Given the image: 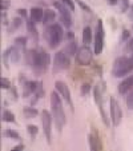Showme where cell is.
Segmentation results:
<instances>
[{"instance_id": "6da1fadb", "label": "cell", "mask_w": 133, "mask_h": 151, "mask_svg": "<svg viewBox=\"0 0 133 151\" xmlns=\"http://www.w3.org/2000/svg\"><path fill=\"white\" fill-rule=\"evenodd\" d=\"M61 99L63 98L57 91L51 92V112L53 116V123L56 124V128L59 131H61L64 124L67 123V115H65Z\"/></svg>"}, {"instance_id": "7a4b0ae2", "label": "cell", "mask_w": 133, "mask_h": 151, "mask_svg": "<svg viewBox=\"0 0 133 151\" xmlns=\"http://www.w3.org/2000/svg\"><path fill=\"white\" fill-rule=\"evenodd\" d=\"M43 37L47 42L51 50H55L60 46L63 37H64V29L63 26L59 23H52L49 26H46L43 31Z\"/></svg>"}, {"instance_id": "3957f363", "label": "cell", "mask_w": 133, "mask_h": 151, "mask_svg": "<svg viewBox=\"0 0 133 151\" xmlns=\"http://www.w3.org/2000/svg\"><path fill=\"white\" fill-rule=\"evenodd\" d=\"M133 71V59L128 56H119L113 62L112 75L115 78H124Z\"/></svg>"}, {"instance_id": "277c9868", "label": "cell", "mask_w": 133, "mask_h": 151, "mask_svg": "<svg viewBox=\"0 0 133 151\" xmlns=\"http://www.w3.org/2000/svg\"><path fill=\"white\" fill-rule=\"evenodd\" d=\"M49 64H51V58H49L48 52H47L46 50L39 48L37 50L36 59H35L31 70L33 71V74L36 75V76H41V75H44L47 72Z\"/></svg>"}, {"instance_id": "5b68a950", "label": "cell", "mask_w": 133, "mask_h": 151, "mask_svg": "<svg viewBox=\"0 0 133 151\" xmlns=\"http://www.w3.org/2000/svg\"><path fill=\"white\" fill-rule=\"evenodd\" d=\"M71 67V58L65 54L64 51H59L53 56V64H52V71L53 74L61 71H67Z\"/></svg>"}, {"instance_id": "8992f818", "label": "cell", "mask_w": 133, "mask_h": 151, "mask_svg": "<svg viewBox=\"0 0 133 151\" xmlns=\"http://www.w3.org/2000/svg\"><path fill=\"white\" fill-rule=\"evenodd\" d=\"M41 126H43V132H44V137L47 139V143L51 145L52 142V124H53V116H52V112H49L48 110H43L41 114Z\"/></svg>"}, {"instance_id": "52a82bcc", "label": "cell", "mask_w": 133, "mask_h": 151, "mask_svg": "<svg viewBox=\"0 0 133 151\" xmlns=\"http://www.w3.org/2000/svg\"><path fill=\"white\" fill-rule=\"evenodd\" d=\"M53 7L60 14L59 20H60V23H61V26L65 27V28H71V26H72V11L71 9L67 8L60 0L53 1Z\"/></svg>"}, {"instance_id": "ba28073f", "label": "cell", "mask_w": 133, "mask_h": 151, "mask_svg": "<svg viewBox=\"0 0 133 151\" xmlns=\"http://www.w3.org/2000/svg\"><path fill=\"white\" fill-rule=\"evenodd\" d=\"M104 50V23L102 20H97V26L95 29V40H93V52L95 55H100Z\"/></svg>"}, {"instance_id": "9c48e42d", "label": "cell", "mask_w": 133, "mask_h": 151, "mask_svg": "<svg viewBox=\"0 0 133 151\" xmlns=\"http://www.w3.org/2000/svg\"><path fill=\"white\" fill-rule=\"evenodd\" d=\"M93 54L95 52L89 48V46H83L77 50L76 55H75V59H76V63L79 66L87 67L89 66L93 60Z\"/></svg>"}, {"instance_id": "30bf717a", "label": "cell", "mask_w": 133, "mask_h": 151, "mask_svg": "<svg viewBox=\"0 0 133 151\" xmlns=\"http://www.w3.org/2000/svg\"><path fill=\"white\" fill-rule=\"evenodd\" d=\"M102 95H104V91L101 90L100 84L95 86L93 87V99H95V102H96L97 107H99V112H100V116H101L102 123H104L107 127H109L110 122H109V118L107 116V114H105V111H104V106H102Z\"/></svg>"}, {"instance_id": "8fae6325", "label": "cell", "mask_w": 133, "mask_h": 151, "mask_svg": "<svg viewBox=\"0 0 133 151\" xmlns=\"http://www.w3.org/2000/svg\"><path fill=\"white\" fill-rule=\"evenodd\" d=\"M109 116H110V122H112V124L115 127L120 126L122 119V110L120 107V103L113 96L109 99Z\"/></svg>"}, {"instance_id": "7c38bea8", "label": "cell", "mask_w": 133, "mask_h": 151, "mask_svg": "<svg viewBox=\"0 0 133 151\" xmlns=\"http://www.w3.org/2000/svg\"><path fill=\"white\" fill-rule=\"evenodd\" d=\"M55 90L59 92L60 96H61L65 102L68 103L71 110L73 111V102H72V99H71V91H69L68 84L65 82H63V80H56V82H55Z\"/></svg>"}, {"instance_id": "4fadbf2b", "label": "cell", "mask_w": 133, "mask_h": 151, "mask_svg": "<svg viewBox=\"0 0 133 151\" xmlns=\"http://www.w3.org/2000/svg\"><path fill=\"white\" fill-rule=\"evenodd\" d=\"M93 131L88 135V143H89V148L92 151H101L102 150V143L100 140V137L97 134L96 128H92Z\"/></svg>"}, {"instance_id": "5bb4252c", "label": "cell", "mask_w": 133, "mask_h": 151, "mask_svg": "<svg viewBox=\"0 0 133 151\" xmlns=\"http://www.w3.org/2000/svg\"><path fill=\"white\" fill-rule=\"evenodd\" d=\"M40 80H26L23 83V92H21V96L23 98H31L35 94V91L37 90V86H39Z\"/></svg>"}, {"instance_id": "9a60e30c", "label": "cell", "mask_w": 133, "mask_h": 151, "mask_svg": "<svg viewBox=\"0 0 133 151\" xmlns=\"http://www.w3.org/2000/svg\"><path fill=\"white\" fill-rule=\"evenodd\" d=\"M26 26H27V31L29 34V39L33 42L35 46H37L39 44V31L36 28V23H33L31 19H27Z\"/></svg>"}, {"instance_id": "2e32d148", "label": "cell", "mask_w": 133, "mask_h": 151, "mask_svg": "<svg viewBox=\"0 0 133 151\" xmlns=\"http://www.w3.org/2000/svg\"><path fill=\"white\" fill-rule=\"evenodd\" d=\"M132 90H133V75L125 78L119 84V87H117V91H119L120 95H125V94H128V92H130Z\"/></svg>"}, {"instance_id": "e0dca14e", "label": "cell", "mask_w": 133, "mask_h": 151, "mask_svg": "<svg viewBox=\"0 0 133 151\" xmlns=\"http://www.w3.org/2000/svg\"><path fill=\"white\" fill-rule=\"evenodd\" d=\"M43 17H44V9H41L40 7H32L29 9V19L33 23H43Z\"/></svg>"}, {"instance_id": "ac0fdd59", "label": "cell", "mask_w": 133, "mask_h": 151, "mask_svg": "<svg viewBox=\"0 0 133 151\" xmlns=\"http://www.w3.org/2000/svg\"><path fill=\"white\" fill-rule=\"evenodd\" d=\"M8 51H9V62L14 63V64L19 63V60L21 59V51L23 50H20L19 47H16L14 44V46L8 47Z\"/></svg>"}, {"instance_id": "d6986e66", "label": "cell", "mask_w": 133, "mask_h": 151, "mask_svg": "<svg viewBox=\"0 0 133 151\" xmlns=\"http://www.w3.org/2000/svg\"><path fill=\"white\" fill-rule=\"evenodd\" d=\"M21 24H23V17H20V16L14 17V19L11 20V23L7 26V32H8V34H15L16 31H19Z\"/></svg>"}, {"instance_id": "ffe728a7", "label": "cell", "mask_w": 133, "mask_h": 151, "mask_svg": "<svg viewBox=\"0 0 133 151\" xmlns=\"http://www.w3.org/2000/svg\"><path fill=\"white\" fill-rule=\"evenodd\" d=\"M81 40H83V44H84V46H89L92 43V40H93V32H92V28L89 26L84 27V29H83Z\"/></svg>"}, {"instance_id": "44dd1931", "label": "cell", "mask_w": 133, "mask_h": 151, "mask_svg": "<svg viewBox=\"0 0 133 151\" xmlns=\"http://www.w3.org/2000/svg\"><path fill=\"white\" fill-rule=\"evenodd\" d=\"M55 19H56V12L53 9H51V8L44 9V17H43V24L44 26L52 24L55 22Z\"/></svg>"}, {"instance_id": "7402d4cb", "label": "cell", "mask_w": 133, "mask_h": 151, "mask_svg": "<svg viewBox=\"0 0 133 151\" xmlns=\"http://www.w3.org/2000/svg\"><path fill=\"white\" fill-rule=\"evenodd\" d=\"M36 55H37V50L36 48H29V50H26V51H24V59H26L27 66L32 67L35 59H36Z\"/></svg>"}, {"instance_id": "603a6c76", "label": "cell", "mask_w": 133, "mask_h": 151, "mask_svg": "<svg viewBox=\"0 0 133 151\" xmlns=\"http://www.w3.org/2000/svg\"><path fill=\"white\" fill-rule=\"evenodd\" d=\"M63 51L68 55L69 58L73 56V55H76V52H77V43L75 42V39L73 40H68V43L65 44V47H64V50H63Z\"/></svg>"}, {"instance_id": "cb8c5ba5", "label": "cell", "mask_w": 133, "mask_h": 151, "mask_svg": "<svg viewBox=\"0 0 133 151\" xmlns=\"http://www.w3.org/2000/svg\"><path fill=\"white\" fill-rule=\"evenodd\" d=\"M44 96V88H43V82L40 80L39 86H37V90L35 91V94L32 95V100H31V104H36V102H39L41 98Z\"/></svg>"}, {"instance_id": "d4e9b609", "label": "cell", "mask_w": 133, "mask_h": 151, "mask_svg": "<svg viewBox=\"0 0 133 151\" xmlns=\"http://www.w3.org/2000/svg\"><path fill=\"white\" fill-rule=\"evenodd\" d=\"M23 115L27 119H33V118H36L39 115V111L35 107H32V106H27V107L23 109Z\"/></svg>"}, {"instance_id": "484cf974", "label": "cell", "mask_w": 133, "mask_h": 151, "mask_svg": "<svg viewBox=\"0 0 133 151\" xmlns=\"http://www.w3.org/2000/svg\"><path fill=\"white\" fill-rule=\"evenodd\" d=\"M27 43H28V37L27 36H17L14 39V44L16 47H19L20 50H23V52L26 51V47H27Z\"/></svg>"}, {"instance_id": "4316f807", "label": "cell", "mask_w": 133, "mask_h": 151, "mask_svg": "<svg viewBox=\"0 0 133 151\" xmlns=\"http://www.w3.org/2000/svg\"><path fill=\"white\" fill-rule=\"evenodd\" d=\"M1 119H3V122H8V123H15L16 122V118H15V114L12 111H9V110H4L3 114H1Z\"/></svg>"}, {"instance_id": "83f0119b", "label": "cell", "mask_w": 133, "mask_h": 151, "mask_svg": "<svg viewBox=\"0 0 133 151\" xmlns=\"http://www.w3.org/2000/svg\"><path fill=\"white\" fill-rule=\"evenodd\" d=\"M6 134H7V137L11 138V139L17 140V142H21V137H20V134L16 131V130H12V128H8V130L6 131Z\"/></svg>"}, {"instance_id": "f1b7e54d", "label": "cell", "mask_w": 133, "mask_h": 151, "mask_svg": "<svg viewBox=\"0 0 133 151\" xmlns=\"http://www.w3.org/2000/svg\"><path fill=\"white\" fill-rule=\"evenodd\" d=\"M27 131H28V134L31 135L32 139H35L36 135H37V132H39V127L35 126V124H28L27 126Z\"/></svg>"}, {"instance_id": "f546056e", "label": "cell", "mask_w": 133, "mask_h": 151, "mask_svg": "<svg viewBox=\"0 0 133 151\" xmlns=\"http://www.w3.org/2000/svg\"><path fill=\"white\" fill-rule=\"evenodd\" d=\"M125 103H127V107L129 110H133V90L127 94V98H125Z\"/></svg>"}, {"instance_id": "4dcf8cb0", "label": "cell", "mask_w": 133, "mask_h": 151, "mask_svg": "<svg viewBox=\"0 0 133 151\" xmlns=\"http://www.w3.org/2000/svg\"><path fill=\"white\" fill-rule=\"evenodd\" d=\"M91 90H92V86L88 84V83H84V84L81 86V88H80V92H81L83 96H87V95L91 92Z\"/></svg>"}, {"instance_id": "1f68e13d", "label": "cell", "mask_w": 133, "mask_h": 151, "mask_svg": "<svg viewBox=\"0 0 133 151\" xmlns=\"http://www.w3.org/2000/svg\"><path fill=\"white\" fill-rule=\"evenodd\" d=\"M120 4H121V7H120V12H121V14H125V12L130 8L129 0H120Z\"/></svg>"}, {"instance_id": "d6a6232c", "label": "cell", "mask_w": 133, "mask_h": 151, "mask_svg": "<svg viewBox=\"0 0 133 151\" xmlns=\"http://www.w3.org/2000/svg\"><path fill=\"white\" fill-rule=\"evenodd\" d=\"M12 86H11V82H9L8 78L6 76H1V88L3 90H9Z\"/></svg>"}, {"instance_id": "836d02e7", "label": "cell", "mask_w": 133, "mask_h": 151, "mask_svg": "<svg viewBox=\"0 0 133 151\" xmlns=\"http://www.w3.org/2000/svg\"><path fill=\"white\" fill-rule=\"evenodd\" d=\"M67 8H69L72 12H75V0H60Z\"/></svg>"}, {"instance_id": "e575fe53", "label": "cell", "mask_w": 133, "mask_h": 151, "mask_svg": "<svg viewBox=\"0 0 133 151\" xmlns=\"http://www.w3.org/2000/svg\"><path fill=\"white\" fill-rule=\"evenodd\" d=\"M77 4H79V7L83 9V11H85V12H92V9H91V7L89 6H87V4L83 1V0H75Z\"/></svg>"}, {"instance_id": "d590c367", "label": "cell", "mask_w": 133, "mask_h": 151, "mask_svg": "<svg viewBox=\"0 0 133 151\" xmlns=\"http://www.w3.org/2000/svg\"><path fill=\"white\" fill-rule=\"evenodd\" d=\"M3 62H4L6 68H8V62H9V51H8V48L4 50V52H3Z\"/></svg>"}, {"instance_id": "8d00e7d4", "label": "cell", "mask_w": 133, "mask_h": 151, "mask_svg": "<svg viewBox=\"0 0 133 151\" xmlns=\"http://www.w3.org/2000/svg\"><path fill=\"white\" fill-rule=\"evenodd\" d=\"M0 7H1V11H7L11 7V1L9 0H0Z\"/></svg>"}, {"instance_id": "74e56055", "label": "cell", "mask_w": 133, "mask_h": 151, "mask_svg": "<svg viewBox=\"0 0 133 151\" xmlns=\"http://www.w3.org/2000/svg\"><path fill=\"white\" fill-rule=\"evenodd\" d=\"M17 15H19L20 17H23V19H27V15H28V11H27L26 8H17L16 9Z\"/></svg>"}, {"instance_id": "f35d334b", "label": "cell", "mask_w": 133, "mask_h": 151, "mask_svg": "<svg viewBox=\"0 0 133 151\" xmlns=\"http://www.w3.org/2000/svg\"><path fill=\"white\" fill-rule=\"evenodd\" d=\"M130 37V32L128 29H122V34H121V40L125 42V40H129Z\"/></svg>"}, {"instance_id": "ab89813d", "label": "cell", "mask_w": 133, "mask_h": 151, "mask_svg": "<svg viewBox=\"0 0 133 151\" xmlns=\"http://www.w3.org/2000/svg\"><path fill=\"white\" fill-rule=\"evenodd\" d=\"M1 24L3 26H8V19H7V12L6 11H1Z\"/></svg>"}, {"instance_id": "60d3db41", "label": "cell", "mask_w": 133, "mask_h": 151, "mask_svg": "<svg viewBox=\"0 0 133 151\" xmlns=\"http://www.w3.org/2000/svg\"><path fill=\"white\" fill-rule=\"evenodd\" d=\"M127 52H132L133 54V37L128 40L127 43Z\"/></svg>"}, {"instance_id": "b9f144b4", "label": "cell", "mask_w": 133, "mask_h": 151, "mask_svg": "<svg viewBox=\"0 0 133 151\" xmlns=\"http://www.w3.org/2000/svg\"><path fill=\"white\" fill-rule=\"evenodd\" d=\"M24 148H26V146L20 142L19 145H16L15 147H12V151H21V150H24Z\"/></svg>"}, {"instance_id": "7bdbcfd3", "label": "cell", "mask_w": 133, "mask_h": 151, "mask_svg": "<svg viewBox=\"0 0 133 151\" xmlns=\"http://www.w3.org/2000/svg\"><path fill=\"white\" fill-rule=\"evenodd\" d=\"M8 91H11V92H12V96H14V99H15V100H17L19 95H17V92H16V88H15V87H11V88L8 90Z\"/></svg>"}, {"instance_id": "ee69618b", "label": "cell", "mask_w": 133, "mask_h": 151, "mask_svg": "<svg viewBox=\"0 0 133 151\" xmlns=\"http://www.w3.org/2000/svg\"><path fill=\"white\" fill-rule=\"evenodd\" d=\"M107 1L110 7H115V6H119L120 4V0H107Z\"/></svg>"}, {"instance_id": "f6af8a7d", "label": "cell", "mask_w": 133, "mask_h": 151, "mask_svg": "<svg viewBox=\"0 0 133 151\" xmlns=\"http://www.w3.org/2000/svg\"><path fill=\"white\" fill-rule=\"evenodd\" d=\"M67 39H68V40H73L75 39V34H73V32H71V31L67 32Z\"/></svg>"}, {"instance_id": "bcb514c9", "label": "cell", "mask_w": 133, "mask_h": 151, "mask_svg": "<svg viewBox=\"0 0 133 151\" xmlns=\"http://www.w3.org/2000/svg\"><path fill=\"white\" fill-rule=\"evenodd\" d=\"M130 19H133V4H132V6H130Z\"/></svg>"}, {"instance_id": "7dc6e473", "label": "cell", "mask_w": 133, "mask_h": 151, "mask_svg": "<svg viewBox=\"0 0 133 151\" xmlns=\"http://www.w3.org/2000/svg\"><path fill=\"white\" fill-rule=\"evenodd\" d=\"M130 58H132V59H133V55H132V56H130Z\"/></svg>"}]
</instances>
